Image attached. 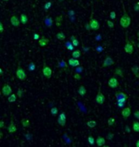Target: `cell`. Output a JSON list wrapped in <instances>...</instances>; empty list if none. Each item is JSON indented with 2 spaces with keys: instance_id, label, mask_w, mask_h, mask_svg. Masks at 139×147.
I'll use <instances>...</instances> for the list:
<instances>
[{
  "instance_id": "obj_17",
  "label": "cell",
  "mask_w": 139,
  "mask_h": 147,
  "mask_svg": "<svg viewBox=\"0 0 139 147\" xmlns=\"http://www.w3.org/2000/svg\"><path fill=\"white\" fill-rule=\"evenodd\" d=\"M77 91H78V93L81 96V97L85 96V93H86V89H85V87L84 86V85H80Z\"/></svg>"
},
{
  "instance_id": "obj_35",
  "label": "cell",
  "mask_w": 139,
  "mask_h": 147,
  "mask_svg": "<svg viewBox=\"0 0 139 147\" xmlns=\"http://www.w3.org/2000/svg\"><path fill=\"white\" fill-rule=\"evenodd\" d=\"M74 79L76 80V81H80V80L81 79V75H80L79 73H76V74L74 75Z\"/></svg>"
},
{
  "instance_id": "obj_5",
  "label": "cell",
  "mask_w": 139,
  "mask_h": 147,
  "mask_svg": "<svg viewBox=\"0 0 139 147\" xmlns=\"http://www.w3.org/2000/svg\"><path fill=\"white\" fill-rule=\"evenodd\" d=\"M96 103L98 104H99V105H102V104H103V103L105 102V96L103 93H102L101 91H99L97 93V95H96Z\"/></svg>"
},
{
  "instance_id": "obj_7",
  "label": "cell",
  "mask_w": 139,
  "mask_h": 147,
  "mask_svg": "<svg viewBox=\"0 0 139 147\" xmlns=\"http://www.w3.org/2000/svg\"><path fill=\"white\" fill-rule=\"evenodd\" d=\"M42 73H43L44 76H46L47 79H50L52 76V70L50 67L44 66L43 68H42Z\"/></svg>"
},
{
  "instance_id": "obj_47",
  "label": "cell",
  "mask_w": 139,
  "mask_h": 147,
  "mask_svg": "<svg viewBox=\"0 0 139 147\" xmlns=\"http://www.w3.org/2000/svg\"><path fill=\"white\" fill-rule=\"evenodd\" d=\"M138 47L139 48V42H138Z\"/></svg>"
},
{
  "instance_id": "obj_18",
  "label": "cell",
  "mask_w": 139,
  "mask_h": 147,
  "mask_svg": "<svg viewBox=\"0 0 139 147\" xmlns=\"http://www.w3.org/2000/svg\"><path fill=\"white\" fill-rule=\"evenodd\" d=\"M81 50H73L72 54V58H74V59H79L80 57H81Z\"/></svg>"
},
{
  "instance_id": "obj_2",
  "label": "cell",
  "mask_w": 139,
  "mask_h": 147,
  "mask_svg": "<svg viewBox=\"0 0 139 147\" xmlns=\"http://www.w3.org/2000/svg\"><path fill=\"white\" fill-rule=\"evenodd\" d=\"M16 76L17 77V79H19L20 81H25L26 78H27V75H26L25 72L21 67H18L17 69H16Z\"/></svg>"
},
{
  "instance_id": "obj_37",
  "label": "cell",
  "mask_w": 139,
  "mask_h": 147,
  "mask_svg": "<svg viewBox=\"0 0 139 147\" xmlns=\"http://www.w3.org/2000/svg\"><path fill=\"white\" fill-rule=\"evenodd\" d=\"M73 46H73L72 44H68V45H67V49H68V50H70V51H71V50H73Z\"/></svg>"
},
{
  "instance_id": "obj_43",
  "label": "cell",
  "mask_w": 139,
  "mask_h": 147,
  "mask_svg": "<svg viewBox=\"0 0 139 147\" xmlns=\"http://www.w3.org/2000/svg\"><path fill=\"white\" fill-rule=\"evenodd\" d=\"M134 116H135L137 119H139V111H136L135 113H134Z\"/></svg>"
},
{
  "instance_id": "obj_42",
  "label": "cell",
  "mask_w": 139,
  "mask_h": 147,
  "mask_svg": "<svg viewBox=\"0 0 139 147\" xmlns=\"http://www.w3.org/2000/svg\"><path fill=\"white\" fill-rule=\"evenodd\" d=\"M4 128V121L3 120H1L0 121V128Z\"/></svg>"
},
{
  "instance_id": "obj_20",
  "label": "cell",
  "mask_w": 139,
  "mask_h": 147,
  "mask_svg": "<svg viewBox=\"0 0 139 147\" xmlns=\"http://www.w3.org/2000/svg\"><path fill=\"white\" fill-rule=\"evenodd\" d=\"M131 70H132V72L133 73L134 75L136 76L138 78H139V68L138 66H133V67H132V68H131Z\"/></svg>"
},
{
  "instance_id": "obj_39",
  "label": "cell",
  "mask_w": 139,
  "mask_h": 147,
  "mask_svg": "<svg viewBox=\"0 0 139 147\" xmlns=\"http://www.w3.org/2000/svg\"><path fill=\"white\" fill-rule=\"evenodd\" d=\"M113 137H114V134L113 133H109L107 135V139L108 140H111Z\"/></svg>"
},
{
  "instance_id": "obj_41",
  "label": "cell",
  "mask_w": 139,
  "mask_h": 147,
  "mask_svg": "<svg viewBox=\"0 0 139 147\" xmlns=\"http://www.w3.org/2000/svg\"><path fill=\"white\" fill-rule=\"evenodd\" d=\"M17 96H19L20 98H21L22 97V89H19V90H18V92H17Z\"/></svg>"
},
{
  "instance_id": "obj_27",
  "label": "cell",
  "mask_w": 139,
  "mask_h": 147,
  "mask_svg": "<svg viewBox=\"0 0 139 147\" xmlns=\"http://www.w3.org/2000/svg\"><path fill=\"white\" fill-rule=\"evenodd\" d=\"M50 113L52 114L53 115H58V109L56 107H52L50 109Z\"/></svg>"
},
{
  "instance_id": "obj_9",
  "label": "cell",
  "mask_w": 139,
  "mask_h": 147,
  "mask_svg": "<svg viewBox=\"0 0 139 147\" xmlns=\"http://www.w3.org/2000/svg\"><path fill=\"white\" fill-rule=\"evenodd\" d=\"M107 84H108V86L112 88V89H116V88H117L118 85H119L118 81L116 77H111V78H110Z\"/></svg>"
},
{
  "instance_id": "obj_31",
  "label": "cell",
  "mask_w": 139,
  "mask_h": 147,
  "mask_svg": "<svg viewBox=\"0 0 139 147\" xmlns=\"http://www.w3.org/2000/svg\"><path fill=\"white\" fill-rule=\"evenodd\" d=\"M51 5H52V3L51 2H47L46 4H45V6H44V8L46 10H48V9H50V7H51Z\"/></svg>"
},
{
  "instance_id": "obj_16",
  "label": "cell",
  "mask_w": 139,
  "mask_h": 147,
  "mask_svg": "<svg viewBox=\"0 0 139 147\" xmlns=\"http://www.w3.org/2000/svg\"><path fill=\"white\" fill-rule=\"evenodd\" d=\"M16 130H17V128H16V124L13 123H11L9 125L7 126V131L10 132V133H13V132H16Z\"/></svg>"
},
{
  "instance_id": "obj_44",
  "label": "cell",
  "mask_w": 139,
  "mask_h": 147,
  "mask_svg": "<svg viewBox=\"0 0 139 147\" xmlns=\"http://www.w3.org/2000/svg\"><path fill=\"white\" fill-rule=\"evenodd\" d=\"M0 72H0V74H1V76H3V69H0Z\"/></svg>"
},
{
  "instance_id": "obj_21",
  "label": "cell",
  "mask_w": 139,
  "mask_h": 147,
  "mask_svg": "<svg viewBox=\"0 0 139 147\" xmlns=\"http://www.w3.org/2000/svg\"><path fill=\"white\" fill-rule=\"evenodd\" d=\"M133 130L135 132H139V122L138 121H134L133 123Z\"/></svg>"
},
{
  "instance_id": "obj_36",
  "label": "cell",
  "mask_w": 139,
  "mask_h": 147,
  "mask_svg": "<svg viewBox=\"0 0 139 147\" xmlns=\"http://www.w3.org/2000/svg\"><path fill=\"white\" fill-rule=\"evenodd\" d=\"M107 25H108V27H109V28H112L114 27V23H113V22H111V20H107Z\"/></svg>"
},
{
  "instance_id": "obj_13",
  "label": "cell",
  "mask_w": 139,
  "mask_h": 147,
  "mask_svg": "<svg viewBox=\"0 0 139 147\" xmlns=\"http://www.w3.org/2000/svg\"><path fill=\"white\" fill-rule=\"evenodd\" d=\"M10 21H11V24H12V26H14V27H18L20 25V20L16 15H13L11 16Z\"/></svg>"
},
{
  "instance_id": "obj_3",
  "label": "cell",
  "mask_w": 139,
  "mask_h": 147,
  "mask_svg": "<svg viewBox=\"0 0 139 147\" xmlns=\"http://www.w3.org/2000/svg\"><path fill=\"white\" fill-rule=\"evenodd\" d=\"M2 93L5 97H7V96L8 97L9 95H11L12 93V89L11 85H8V84H5L3 86V88H2Z\"/></svg>"
},
{
  "instance_id": "obj_15",
  "label": "cell",
  "mask_w": 139,
  "mask_h": 147,
  "mask_svg": "<svg viewBox=\"0 0 139 147\" xmlns=\"http://www.w3.org/2000/svg\"><path fill=\"white\" fill-rule=\"evenodd\" d=\"M105 142H106V141H105V139H104V137H103V136H98V138L95 141V143L97 144L98 146H104Z\"/></svg>"
},
{
  "instance_id": "obj_24",
  "label": "cell",
  "mask_w": 139,
  "mask_h": 147,
  "mask_svg": "<svg viewBox=\"0 0 139 147\" xmlns=\"http://www.w3.org/2000/svg\"><path fill=\"white\" fill-rule=\"evenodd\" d=\"M56 38L60 41H64L65 40V34L63 32H60L56 34Z\"/></svg>"
},
{
  "instance_id": "obj_30",
  "label": "cell",
  "mask_w": 139,
  "mask_h": 147,
  "mask_svg": "<svg viewBox=\"0 0 139 147\" xmlns=\"http://www.w3.org/2000/svg\"><path fill=\"white\" fill-rule=\"evenodd\" d=\"M88 142H89V143L90 144V145H94V144H95V138H94L93 136H89V137H88Z\"/></svg>"
},
{
  "instance_id": "obj_32",
  "label": "cell",
  "mask_w": 139,
  "mask_h": 147,
  "mask_svg": "<svg viewBox=\"0 0 139 147\" xmlns=\"http://www.w3.org/2000/svg\"><path fill=\"white\" fill-rule=\"evenodd\" d=\"M110 18H111V20H116V14L115 11H111V13H110Z\"/></svg>"
},
{
  "instance_id": "obj_22",
  "label": "cell",
  "mask_w": 139,
  "mask_h": 147,
  "mask_svg": "<svg viewBox=\"0 0 139 147\" xmlns=\"http://www.w3.org/2000/svg\"><path fill=\"white\" fill-rule=\"evenodd\" d=\"M16 97H17V94H14V93H11V95H9L7 97L8 102H9V103H14V102H16Z\"/></svg>"
},
{
  "instance_id": "obj_11",
  "label": "cell",
  "mask_w": 139,
  "mask_h": 147,
  "mask_svg": "<svg viewBox=\"0 0 139 147\" xmlns=\"http://www.w3.org/2000/svg\"><path fill=\"white\" fill-rule=\"evenodd\" d=\"M58 124L60 126H65L66 124V115H65L64 112H62L58 118Z\"/></svg>"
},
{
  "instance_id": "obj_10",
  "label": "cell",
  "mask_w": 139,
  "mask_h": 147,
  "mask_svg": "<svg viewBox=\"0 0 139 147\" xmlns=\"http://www.w3.org/2000/svg\"><path fill=\"white\" fill-rule=\"evenodd\" d=\"M118 103H125L126 99L128 98V96L124 93H118L116 94Z\"/></svg>"
},
{
  "instance_id": "obj_25",
  "label": "cell",
  "mask_w": 139,
  "mask_h": 147,
  "mask_svg": "<svg viewBox=\"0 0 139 147\" xmlns=\"http://www.w3.org/2000/svg\"><path fill=\"white\" fill-rule=\"evenodd\" d=\"M21 124H22V126H23L24 128H28V127H29V125H30L29 120H26V119H22Z\"/></svg>"
},
{
  "instance_id": "obj_8",
  "label": "cell",
  "mask_w": 139,
  "mask_h": 147,
  "mask_svg": "<svg viewBox=\"0 0 139 147\" xmlns=\"http://www.w3.org/2000/svg\"><path fill=\"white\" fill-rule=\"evenodd\" d=\"M115 64L114 62V60L110 56H107L105 58V60L103 61V68H107V67H109V66H111Z\"/></svg>"
},
{
  "instance_id": "obj_14",
  "label": "cell",
  "mask_w": 139,
  "mask_h": 147,
  "mask_svg": "<svg viewBox=\"0 0 139 147\" xmlns=\"http://www.w3.org/2000/svg\"><path fill=\"white\" fill-rule=\"evenodd\" d=\"M122 116H123L124 119H128V117L131 115V108L130 107H125L122 110Z\"/></svg>"
},
{
  "instance_id": "obj_34",
  "label": "cell",
  "mask_w": 139,
  "mask_h": 147,
  "mask_svg": "<svg viewBox=\"0 0 139 147\" xmlns=\"http://www.w3.org/2000/svg\"><path fill=\"white\" fill-rule=\"evenodd\" d=\"M74 63H75V59L74 58H72V59H69L68 60V64L70 65V66H72L74 65Z\"/></svg>"
},
{
  "instance_id": "obj_45",
  "label": "cell",
  "mask_w": 139,
  "mask_h": 147,
  "mask_svg": "<svg viewBox=\"0 0 139 147\" xmlns=\"http://www.w3.org/2000/svg\"><path fill=\"white\" fill-rule=\"evenodd\" d=\"M136 146H137V147H139V140L138 141V142H137V143H136Z\"/></svg>"
},
{
  "instance_id": "obj_12",
  "label": "cell",
  "mask_w": 139,
  "mask_h": 147,
  "mask_svg": "<svg viewBox=\"0 0 139 147\" xmlns=\"http://www.w3.org/2000/svg\"><path fill=\"white\" fill-rule=\"evenodd\" d=\"M49 44V39L45 37H41L40 39L38 40V45L41 47H46Z\"/></svg>"
},
{
  "instance_id": "obj_19",
  "label": "cell",
  "mask_w": 139,
  "mask_h": 147,
  "mask_svg": "<svg viewBox=\"0 0 139 147\" xmlns=\"http://www.w3.org/2000/svg\"><path fill=\"white\" fill-rule=\"evenodd\" d=\"M20 22L23 24H26L28 23V16L25 14H21L20 15Z\"/></svg>"
},
{
  "instance_id": "obj_26",
  "label": "cell",
  "mask_w": 139,
  "mask_h": 147,
  "mask_svg": "<svg viewBox=\"0 0 139 147\" xmlns=\"http://www.w3.org/2000/svg\"><path fill=\"white\" fill-rule=\"evenodd\" d=\"M63 20V16H57L56 19V25L58 27H60L61 26V22Z\"/></svg>"
},
{
  "instance_id": "obj_38",
  "label": "cell",
  "mask_w": 139,
  "mask_h": 147,
  "mask_svg": "<svg viewBox=\"0 0 139 147\" xmlns=\"http://www.w3.org/2000/svg\"><path fill=\"white\" fill-rule=\"evenodd\" d=\"M40 37H39V34H38V33H34L33 34V39L34 40H39L40 39Z\"/></svg>"
},
{
  "instance_id": "obj_29",
  "label": "cell",
  "mask_w": 139,
  "mask_h": 147,
  "mask_svg": "<svg viewBox=\"0 0 139 147\" xmlns=\"http://www.w3.org/2000/svg\"><path fill=\"white\" fill-rule=\"evenodd\" d=\"M115 74L116 75H119L120 76H123V73H122V70L120 68H116L115 71Z\"/></svg>"
},
{
  "instance_id": "obj_40",
  "label": "cell",
  "mask_w": 139,
  "mask_h": 147,
  "mask_svg": "<svg viewBox=\"0 0 139 147\" xmlns=\"http://www.w3.org/2000/svg\"><path fill=\"white\" fill-rule=\"evenodd\" d=\"M4 31V29H3V23H0V32L3 33Z\"/></svg>"
},
{
  "instance_id": "obj_28",
  "label": "cell",
  "mask_w": 139,
  "mask_h": 147,
  "mask_svg": "<svg viewBox=\"0 0 139 147\" xmlns=\"http://www.w3.org/2000/svg\"><path fill=\"white\" fill-rule=\"evenodd\" d=\"M115 121H116L115 119L111 117V118H110V119L107 120V124H108L109 126H112L114 124H115Z\"/></svg>"
},
{
  "instance_id": "obj_46",
  "label": "cell",
  "mask_w": 139,
  "mask_h": 147,
  "mask_svg": "<svg viewBox=\"0 0 139 147\" xmlns=\"http://www.w3.org/2000/svg\"><path fill=\"white\" fill-rule=\"evenodd\" d=\"M3 1H4V2H7V1H9V0H3Z\"/></svg>"
},
{
  "instance_id": "obj_23",
  "label": "cell",
  "mask_w": 139,
  "mask_h": 147,
  "mask_svg": "<svg viewBox=\"0 0 139 147\" xmlns=\"http://www.w3.org/2000/svg\"><path fill=\"white\" fill-rule=\"evenodd\" d=\"M87 126L89 128H95L96 126H97V122L95 121V120H89V121L87 122Z\"/></svg>"
},
{
  "instance_id": "obj_1",
  "label": "cell",
  "mask_w": 139,
  "mask_h": 147,
  "mask_svg": "<svg viewBox=\"0 0 139 147\" xmlns=\"http://www.w3.org/2000/svg\"><path fill=\"white\" fill-rule=\"evenodd\" d=\"M130 24H131V18L128 15L127 12H124V15L121 16V18L120 20V26L124 28H127L130 25Z\"/></svg>"
},
{
  "instance_id": "obj_33",
  "label": "cell",
  "mask_w": 139,
  "mask_h": 147,
  "mask_svg": "<svg viewBox=\"0 0 139 147\" xmlns=\"http://www.w3.org/2000/svg\"><path fill=\"white\" fill-rule=\"evenodd\" d=\"M72 44L74 46H78V45H79V41L77 40V38H74V39L72 40Z\"/></svg>"
},
{
  "instance_id": "obj_4",
  "label": "cell",
  "mask_w": 139,
  "mask_h": 147,
  "mask_svg": "<svg viewBox=\"0 0 139 147\" xmlns=\"http://www.w3.org/2000/svg\"><path fill=\"white\" fill-rule=\"evenodd\" d=\"M89 27H90L91 29L95 30V31L99 30V28H100V24L99 23V21L95 19H91L90 20H89Z\"/></svg>"
},
{
  "instance_id": "obj_6",
  "label": "cell",
  "mask_w": 139,
  "mask_h": 147,
  "mask_svg": "<svg viewBox=\"0 0 139 147\" xmlns=\"http://www.w3.org/2000/svg\"><path fill=\"white\" fill-rule=\"evenodd\" d=\"M133 50H134V48H133V44L130 42L127 41L126 44L124 45V51L128 54H132L133 53Z\"/></svg>"
}]
</instances>
